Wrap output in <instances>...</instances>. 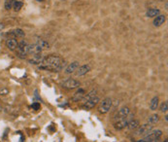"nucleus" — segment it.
Returning a JSON list of instances; mask_svg holds the SVG:
<instances>
[{
    "label": "nucleus",
    "instance_id": "obj_1",
    "mask_svg": "<svg viewBox=\"0 0 168 142\" xmlns=\"http://www.w3.org/2000/svg\"><path fill=\"white\" fill-rule=\"evenodd\" d=\"M66 66V62L62 60L60 57L56 56V55H50L44 57L41 64L38 65L39 69L42 70H48L53 72L61 71Z\"/></svg>",
    "mask_w": 168,
    "mask_h": 142
},
{
    "label": "nucleus",
    "instance_id": "obj_2",
    "mask_svg": "<svg viewBox=\"0 0 168 142\" xmlns=\"http://www.w3.org/2000/svg\"><path fill=\"white\" fill-rule=\"evenodd\" d=\"M16 53L17 57H20V59H26V56L28 55V43L25 40H22L21 42H19Z\"/></svg>",
    "mask_w": 168,
    "mask_h": 142
},
{
    "label": "nucleus",
    "instance_id": "obj_3",
    "mask_svg": "<svg viewBox=\"0 0 168 142\" xmlns=\"http://www.w3.org/2000/svg\"><path fill=\"white\" fill-rule=\"evenodd\" d=\"M161 135H162V130L153 129L152 132H150L147 135H145L143 139H140L138 142H151V141L156 140V139H159L161 137Z\"/></svg>",
    "mask_w": 168,
    "mask_h": 142
},
{
    "label": "nucleus",
    "instance_id": "obj_4",
    "mask_svg": "<svg viewBox=\"0 0 168 142\" xmlns=\"http://www.w3.org/2000/svg\"><path fill=\"white\" fill-rule=\"evenodd\" d=\"M112 104H113L112 99L110 97L104 98L99 104L98 111H99V113H101V114H106V113H108L110 111V109H111V107H112Z\"/></svg>",
    "mask_w": 168,
    "mask_h": 142
},
{
    "label": "nucleus",
    "instance_id": "obj_5",
    "mask_svg": "<svg viewBox=\"0 0 168 142\" xmlns=\"http://www.w3.org/2000/svg\"><path fill=\"white\" fill-rule=\"evenodd\" d=\"M80 86H81V83L78 80L73 79V78L66 79L61 83V87L65 90H74V89L79 88Z\"/></svg>",
    "mask_w": 168,
    "mask_h": 142
},
{
    "label": "nucleus",
    "instance_id": "obj_6",
    "mask_svg": "<svg viewBox=\"0 0 168 142\" xmlns=\"http://www.w3.org/2000/svg\"><path fill=\"white\" fill-rule=\"evenodd\" d=\"M153 129V125L152 124H145L142 125V126H139L138 129H135V135H141V136H145L147 135L150 132H152Z\"/></svg>",
    "mask_w": 168,
    "mask_h": 142
},
{
    "label": "nucleus",
    "instance_id": "obj_7",
    "mask_svg": "<svg viewBox=\"0 0 168 142\" xmlns=\"http://www.w3.org/2000/svg\"><path fill=\"white\" fill-rule=\"evenodd\" d=\"M133 117V115L132 114H129L127 117L125 118H123V119H121V120H118V121H116L115 123H114V127L117 130H121V129H125L126 126H127V124H128V122L130 120H132V118Z\"/></svg>",
    "mask_w": 168,
    "mask_h": 142
},
{
    "label": "nucleus",
    "instance_id": "obj_8",
    "mask_svg": "<svg viewBox=\"0 0 168 142\" xmlns=\"http://www.w3.org/2000/svg\"><path fill=\"white\" fill-rule=\"evenodd\" d=\"M99 101H100V98L96 95V97H92V98H91V99L84 101L83 104H82V108L85 109V110H91L92 108H94V106L96 105Z\"/></svg>",
    "mask_w": 168,
    "mask_h": 142
},
{
    "label": "nucleus",
    "instance_id": "obj_9",
    "mask_svg": "<svg viewBox=\"0 0 168 142\" xmlns=\"http://www.w3.org/2000/svg\"><path fill=\"white\" fill-rule=\"evenodd\" d=\"M129 114H130V109H129V107L123 106V107H121V108L118 111L117 114H116V116H115V120H116V121L121 120V119H123V118L127 117V116H128Z\"/></svg>",
    "mask_w": 168,
    "mask_h": 142
},
{
    "label": "nucleus",
    "instance_id": "obj_10",
    "mask_svg": "<svg viewBox=\"0 0 168 142\" xmlns=\"http://www.w3.org/2000/svg\"><path fill=\"white\" fill-rule=\"evenodd\" d=\"M43 51V49L40 47V46L37 44V43H34V44H28V55H37V54H41Z\"/></svg>",
    "mask_w": 168,
    "mask_h": 142
},
{
    "label": "nucleus",
    "instance_id": "obj_11",
    "mask_svg": "<svg viewBox=\"0 0 168 142\" xmlns=\"http://www.w3.org/2000/svg\"><path fill=\"white\" fill-rule=\"evenodd\" d=\"M5 44H6V47H7L8 50L15 52L17 50V48H18L19 42L17 41L16 38H8L6 40V42H5Z\"/></svg>",
    "mask_w": 168,
    "mask_h": 142
},
{
    "label": "nucleus",
    "instance_id": "obj_12",
    "mask_svg": "<svg viewBox=\"0 0 168 142\" xmlns=\"http://www.w3.org/2000/svg\"><path fill=\"white\" fill-rule=\"evenodd\" d=\"M44 57H45V56H43L42 54L33 55L32 57L28 59V62H29L30 64H33V65H39V64H41V62H43Z\"/></svg>",
    "mask_w": 168,
    "mask_h": 142
},
{
    "label": "nucleus",
    "instance_id": "obj_13",
    "mask_svg": "<svg viewBox=\"0 0 168 142\" xmlns=\"http://www.w3.org/2000/svg\"><path fill=\"white\" fill-rule=\"evenodd\" d=\"M91 67L89 64L81 65L77 68V70L75 71L76 72V76H84V75H86V73H89V72L91 71Z\"/></svg>",
    "mask_w": 168,
    "mask_h": 142
},
{
    "label": "nucleus",
    "instance_id": "obj_14",
    "mask_svg": "<svg viewBox=\"0 0 168 142\" xmlns=\"http://www.w3.org/2000/svg\"><path fill=\"white\" fill-rule=\"evenodd\" d=\"M80 66V62H71V63H69V64L66 66V68H65V73L66 74H72V73H74L75 71L77 70V68Z\"/></svg>",
    "mask_w": 168,
    "mask_h": 142
},
{
    "label": "nucleus",
    "instance_id": "obj_15",
    "mask_svg": "<svg viewBox=\"0 0 168 142\" xmlns=\"http://www.w3.org/2000/svg\"><path fill=\"white\" fill-rule=\"evenodd\" d=\"M165 22H166V16H165V15H158L155 18L153 24L155 27H161V25L163 24Z\"/></svg>",
    "mask_w": 168,
    "mask_h": 142
},
{
    "label": "nucleus",
    "instance_id": "obj_16",
    "mask_svg": "<svg viewBox=\"0 0 168 142\" xmlns=\"http://www.w3.org/2000/svg\"><path fill=\"white\" fill-rule=\"evenodd\" d=\"M10 35L13 36L12 38H22V37L25 36V32L22 28H16L12 31H10Z\"/></svg>",
    "mask_w": 168,
    "mask_h": 142
},
{
    "label": "nucleus",
    "instance_id": "obj_17",
    "mask_svg": "<svg viewBox=\"0 0 168 142\" xmlns=\"http://www.w3.org/2000/svg\"><path fill=\"white\" fill-rule=\"evenodd\" d=\"M85 94H86L85 90H84V89H79L74 94L73 97H72V100H73V101H80V100H82L83 98H84V97H85Z\"/></svg>",
    "mask_w": 168,
    "mask_h": 142
},
{
    "label": "nucleus",
    "instance_id": "obj_18",
    "mask_svg": "<svg viewBox=\"0 0 168 142\" xmlns=\"http://www.w3.org/2000/svg\"><path fill=\"white\" fill-rule=\"evenodd\" d=\"M158 15H160V10L158 8H149L146 12V16L148 18H155Z\"/></svg>",
    "mask_w": 168,
    "mask_h": 142
},
{
    "label": "nucleus",
    "instance_id": "obj_19",
    "mask_svg": "<svg viewBox=\"0 0 168 142\" xmlns=\"http://www.w3.org/2000/svg\"><path fill=\"white\" fill-rule=\"evenodd\" d=\"M139 126H140V123H139V121L132 119V120H130V121L128 122V124H127L126 127H127V129H128L129 130H135L136 129H138Z\"/></svg>",
    "mask_w": 168,
    "mask_h": 142
},
{
    "label": "nucleus",
    "instance_id": "obj_20",
    "mask_svg": "<svg viewBox=\"0 0 168 142\" xmlns=\"http://www.w3.org/2000/svg\"><path fill=\"white\" fill-rule=\"evenodd\" d=\"M158 104H159V98L158 97H153L151 100L150 103V109L152 111H155L156 109L158 108Z\"/></svg>",
    "mask_w": 168,
    "mask_h": 142
},
{
    "label": "nucleus",
    "instance_id": "obj_21",
    "mask_svg": "<svg viewBox=\"0 0 168 142\" xmlns=\"http://www.w3.org/2000/svg\"><path fill=\"white\" fill-rule=\"evenodd\" d=\"M96 95H97V91H96V90H92V91H91L89 92H88V94H85V97H84V98H83L82 100H83V102H84V101L91 99V98L96 97Z\"/></svg>",
    "mask_w": 168,
    "mask_h": 142
},
{
    "label": "nucleus",
    "instance_id": "obj_22",
    "mask_svg": "<svg viewBox=\"0 0 168 142\" xmlns=\"http://www.w3.org/2000/svg\"><path fill=\"white\" fill-rule=\"evenodd\" d=\"M158 121H159V115L158 114H153L148 118V123L152 124V125L158 123Z\"/></svg>",
    "mask_w": 168,
    "mask_h": 142
},
{
    "label": "nucleus",
    "instance_id": "obj_23",
    "mask_svg": "<svg viewBox=\"0 0 168 142\" xmlns=\"http://www.w3.org/2000/svg\"><path fill=\"white\" fill-rule=\"evenodd\" d=\"M36 43L43 49V50H44V49H46V50H47V49H50V44L44 39H38L36 41Z\"/></svg>",
    "mask_w": 168,
    "mask_h": 142
},
{
    "label": "nucleus",
    "instance_id": "obj_24",
    "mask_svg": "<svg viewBox=\"0 0 168 142\" xmlns=\"http://www.w3.org/2000/svg\"><path fill=\"white\" fill-rule=\"evenodd\" d=\"M22 6H24V3H22V1H16V0H15L14 5H13V9H14L15 12H19V11L22 8Z\"/></svg>",
    "mask_w": 168,
    "mask_h": 142
},
{
    "label": "nucleus",
    "instance_id": "obj_25",
    "mask_svg": "<svg viewBox=\"0 0 168 142\" xmlns=\"http://www.w3.org/2000/svg\"><path fill=\"white\" fill-rule=\"evenodd\" d=\"M14 2H15V0H4V7L5 9L7 11L11 10L13 8V5H14Z\"/></svg>",
    "mask_w": 168,
    "mask_h": 142
},
{
    "label": "nucleus",
    "instance_id": "obj_26",
    "mask_svg": "<svg viewBox=\"0 0 168 142\" xmlns=\"http://www.w3.org/2000/svg\"><path fill=\"white\" fill-rule=\"evenodd\" d=\"M167 110H168V103H167V101H163V102L161 103V105H160V112L166 113Z\"/></svg>",
    "mask_w": 168,
    "mask_h": 142
},
{
    "label": "nucleus",
    "instance_id": "obj_27",
    "mask_svg": "<svg viewBox=\"0 0 168 142\" xmlns=\"http://www.w3.org/2000/svg\"><path fill=\"white\" fill-rule=\"evenodd\" d=\"M31 108L33 110H35V111H38V110H40V108H41V106H40V103L34 102V103H32V105H31Z\"/></svg>",
    "mask_w": 168,
    "mask_h": 142
},
{
    "label": "nucleus",
    "instance_id": "obj_28",
    "mask_svg": "<svg viewBox=\"0 0 168 142\" xmlns=\"http://www.w3.org/2000/svg\"><path fill=\"white\" fill-rule=\"evenodd\" d=\"M8 92H9V90H8L7 88H2L1 90H0V94L1 95H6Z\"/></svg>",
    "mask_w": 168,
    "mask_h": 142
},
{
    "label": "nucleus",
    "instance_id": "obj_29",
    "mask_svg": "<svg viewBox=\"0 0 168 142\" xmlns=\"http://www.w3.org/2000/svg\"><path fill=\"white\" fill-rule=\"evenodd\" d=\"M5 27H6V25H5L4 22H0V31L3 30L4 28H5Z\"/></svg>",
    "mask_w": 168,
    "mask_h": 142
},
{
    "label": "nucleus",
    "instance_id": "obj_30",
    "mask_svg": "<svg viewBox=\"0 0 168 142\" xmlns=\"http://www.w3.org/2000/svg\"><path fill=\"white\" fill-rule=\"evenodd\" d=\"M168 116H167V114H165V116H164V120H165V122H166V123H167V122H168Z\"/></svg>",
    "mask_w": 168,
    "mask_h": 142
},
{
    "label": "nucleus",
    "instance_id": "obj_31",
    "mask_svg": "<svg viewBox=\"0 0 168 142\" xmlns=\"http://www.w3.org/2000/svg\"><path fill=\"white\" fill-rule=\"evenodd\" d=\"M167 7H168V4H167V2H165V9L167 10Z\"/></svg>",
    "mask_w": 168,
    "mask_h": 142
},
{
    "label": "nucleus",
    "instance_id": "obj_32",
    "mask_svg": "<svg viewBox=\"0 0 168 142\" xmlns=\"http://www.w3.org/2000/svg\"><path fill=\"white\" fill-rule=\"evenodd\" d=\"M36 1H38V2H43V1H45V0H36Z\"/></svg>",
    "mask_w": 168,
    "mask_h": 142
},
{
    "label": "nucleus",
    "instance_id": "obj_33",
    "mask_svg": "<svg viewBox=\"0 0 168 142\" xmlns=\"http://www.w3.org/2000/svg\"><path fill=\"white\" fill-rule=\"evenodd\" d=\"M162 142H168V141H167V139H165V140H164V141H162Z\"/></svg>",
    "mask_w": 168,
    "mask_h": 142
},
{
    "label": "nucleus",
    "instance_id": "obj_34",
    "mask_svg": "<svg viewBox=\"0 0 168 142\" xmlns=\"http://www.w3.org/2000/svg\"><path fill=\"white\" fill-rule=\"evenodd\" d=\"M61 1H65V0H61Z\"/></svg>",
    "mask_w": 168,
    "mask_h": 142
}]
</instances>
